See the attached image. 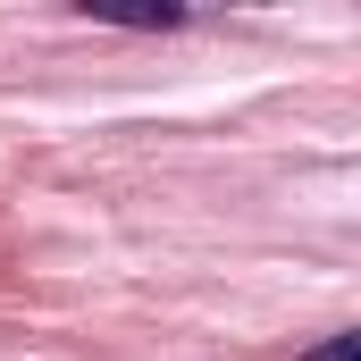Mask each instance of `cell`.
Masks as SVG:
<instances>
[{"mask_svg": "<svg viewBox=\"0 0 361 361\" xmlns=\"http://www.w3.org/2000/svg\"><path fill=\"white\" fill-rule=\"evenodd\" d=\"M85 17H101V25H185V8H101V0H85Z\"/></svg>", "mask_w": 361, "mask_h": 361, "instance_id": "cell-1", "label": "cell"}, {"mask_svg": "<svg viewBox=\"0 0 361 361\" xmlns=\"http://www.w3.org/2000/svg\"><path fill=\"white\" fill-rule=\"evenodd\" d=\"M302 361H361V336H328V345H311Z\"/></svg>", "mask_w": 361, "mask_h": 361, "instance_id": "cell-2", "label": "cell"}]
</instances>
